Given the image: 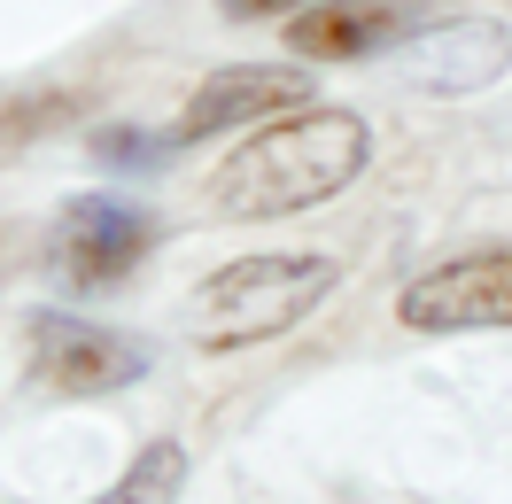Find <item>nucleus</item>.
Listing matches in <instances>:
<instances>
[{
	"label": "nucleus",
	"mask_w": 512,
	"mask_h": 504,
	"mask_svg": "<svg viewBox=\"0 0 512 504\" xmlns=\"http://www.w3.org/2000/svg\"><path fill=\"white\" fill-rule=\"evenodd\" d=\"M365 163H373L365 117H357V109H334V101H311V109H288V117L256 125L249 140L210 171V210L233 218V225L295 218V210L334 202Z\"/></svg>",
	"instance_id": "obj_1"
},
{
	"label": "nucleus",
	"mask_w": 512,
	"mask_h": 504,
	"mask_svg": "<svg viewBox=\"0 0 512 504\" xmlns=\"http://www.w3.org/2000/svg\"><path fill=\"white\" fill-rule=\"evenodd\" d=\"M342 287V264L326 249H264V256H233L210 280L194 287V342L202 349H241V342H272L319 311Z\"/></svg>",
	"instance_id": "obj_2"
},
{
	"label": "nucleus",
	"mask_w": 512,
	"mask_h": 504,
	"mask_svg": "<svg viewBox=\"0 0 512 504\" xmlns=\"http://www.w3.org/2000/svg\"><path fill=\"white\" fill-rule=\"evenodd\" d=\"M396 318L412 334H505L512 326V241L412 272L396 287Z\"/></svg>",
	"instance_id": "obj_3"
},
{
	"label": "nucleus",
	"mask_w": 512,
	"mask_h": 504,
	"mask_svg": "<svg viewBox=\"0 0 512 504\" xmlns=\"http://www.w3.org/2000/svg\"><path fill=\"white\" fill-rule=\"evenodd\" d=\"M156 249V218L125 194H70L55 233H47V272L70 287H117Z\"/></svg>",
	"instance_id": "obj_4"
},
{
	"label": "nucleus",
	"mask_w": 512,
	"mask_h": 504,
	"mask_svg": "<svg viewBox=\"0 0 512 504\" xmlns=\"http://www.w3.org/2000/svg\"><path fill=\"white\" fill-rule=\"evenodd\" d=\"M148 373V342L63 311H32V380L55 396H109Z\"/></svg>",
	"instance_id": "obj_5"
},
{
	"label": "nucleus",
	"mask_w": 512,
	"mask_h": 504,
	"mask_svg": "<svg viewBox=\"0 0 512 504\" xmlns=\"http://www.w3.org/2000/svg\"><path fill=\"white\" fill-rule=\"evenodd\" d=\"M288 109H311V78L303 70H272V63H225L202 78V94L187 101V117L171 132V148L218 140V132H256Z\"/></svg>",
	"instance_id": "obj_6"
},
{
	"label": "nucleus",
	"mask_w": 512,
	"mask_h": 504,
	"mask_svg": "<svg viewBox=\"0 0 512 504\" xmlns=\"http://www.w3.org/2000/svg\"><path fill=\"white\" fill-rule=\"evenodd\" d=\"M396 70L419 94H481L512 70V32L489 16H450L435 32H419L412 47H396Z\"/></svg>",
	"instance_id": "obj_7"
},
{
	"label": "nucleus",
	"mask_w": 512,
	"mask_h": 504,
	"mask_svg": "<svg viewBox=\"0 0 512 504\" xmlns=\"http://www.w3.org/2000/svg\"><path fill=\"white\" fill-rule=\"evenodd\" d=\"M419 24L412 0H319L288 16V47L303 63H357V55H381Z\"/></svg>",
	"instance_id": "obj_8"
},
{
	"label": "nucleus",
	"mask_w": 512,
	"mask_h": 504,
	"mask_svg": "<svg viewBox=\"0 0 512 504\" xmlns=\"http://www.w3.org/2000/svg\"><path fill=\"white\" fill-rule=\"evenodd\" d=\"M179 489H187V442L156 435L148 450H132V466L94 504H179Z\"/></svg>",
	"instance_id": "obj_9"
},
{
	"label": "nucleus",
	"mask_w": 512,
	"mask_h": 504,
	"mask_svg": "<svg viewBox=\"0 0 512 504\" xmlns=\"http://www.w3.org/2000/svg\"><path fill=\"white\" fill-rule=\"evenodd\" d=\"M94 156L117 163V171H156V163L171 156V132H163V140H140V132L109 125V132H94Z\"/></svg>",
	"instance_id": "obj_10"
},
{
	"label": "nucleus",
	"mask_w": 512,
	"mask_h": 504,
	"mask_svg": "<svg viewBox=\"0 0 512 504\" xmlns=\"http://www.w3.org/2000/svg\"><path fill=\"white\" fill-rule=\"evenodd\" d=\"M233 24H256V16H303V8H319V0H218Z\"/></svg>",
	"instance_id": "obj_11"
},
{
	"label": "nucleus",
	"mask_w": 512,
	"mask_h": 504,
	"mask_svg": "<svg viewBox=\"0 0 512 504\" xmlns=\"http://www.w3.org/2000/svg\"><path fill=\"white\" fill-rule=\"evenodd\" d=\"M0 272H8V241H0Z\"/></svg>",
	"instance_id": "obj_12"
}]
</instances>
